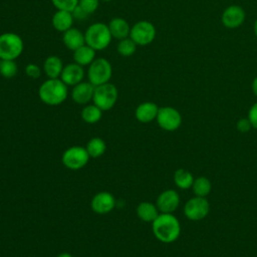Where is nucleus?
Masks as SVG:
<instances>
[{
    "label": "nucleus",
    "mask_w": 257,
    "mask_h": 257,
    "mask_svg": "<svg viewBox=\"0 0 257 257\" xmlns=\"http://www.w3.org/2000/svg\"><path fill=\"white\" fill-rule=\"evenodd\" d=\"M108 29L112 38L121 40L130 36L131 27L128 22L121 17H114L108 22Z\"/></svg>",
    "instance_id": "19"
},
{
    "label": "nucleus",
    "mask_w": 257,
    "mask_h": 257,
    "mask_svg": "<svg viewBox=\"0 0 257 257\" xmlns=\"http://www.w3.org/2000/svg\"><path fill=\"white\" fill-rule=\"evenodd\" d=\"M100 1H103V2H110V1H113V0H100Z\"/></svg>",
    "instance_id": "38"
},
{
    "label": "nucleus",
    "mask_w": 257,
    "mask_h": 257,
    "mask_svg": "<svg viewBox=\"0 0 257 257\" xmlns=\"http://www.w3.org/2000/svg\"><path fill=\"white\" fill-rule=\"evenodd\" d=\"M192 189L193 192L195 194V196L198 197H207L212 189V185L211 182L208 178L206 177H198L194 180V183L192 185Z\"/></svg>",
    "instance_id": "26"
},
{
    "label": "nucleus",
    "mask_w": 257,
    "mask_h": 257,
    "mask_svg": "<svg viewBox=\"0 0 257 257\" xmlns=\"http://www.w3.org/2000/svg\"><path fill=\"white\" fill-rule=\"evenodd\" d=\"M137 46L138 45L130 37H126L118 41L116 46V51L119 55L123 57H130L136 52Z\"/></svg>",
    "instance_id": "27"
},
{
    "label": "nucleus",
    "mask_w": 257,
    "mask_h": 257,
    "mask_svg": "<svg viewBox=\"0 0 257 257\" xmlns=\"http://www.w3.org/2000/svg\"><path fill=\"white\" fill-rule=\"evenodd\" d=\"M79 0H51L52 5L56 10H65L72 12L73 9L78 5Z\"/></svg>",
    "instance_id": "29"
},
{
    "label": "nucleus",
    "mask_w": 257,
    "mask_h": 257,
    "mask_svg": "<svg viewBox=\"0 0 257 257\" xmlns=\"http://www.w3.org/2000/svg\"><path fill=\"white\" fill-rule=\"evenodd\" d=\"M68 86L60 78H47L38 88L40 100L47 105H59L68 95Z\"/></svg>",
    "instance_id": "2"
},
{
    "label": "nucleus",
    "mask_w": 257,
    "mask_h": 257,
    "mask_svg": "<svg viewBox=\"0 0 257 257\" xmlns=\"http://www.w3.org/2000/svg\"><path fill=\"white\" fill-rule=\"evenodd\" d=\"M156 27L154 24L147 20H141L136 22L130 31V38L137 44L141 46L148 45L152 43L156 37Z\"/></svg>",
    "instance_id": "8"
},
{
    "label": "nucleus",
    "mask_w": 257,
    "mask_h": 257,
    "mask_svg": "<svg viewBox=\"0 0 257 257\" xmlns=\"http://www.w3.org/2000/svg\"><path fill=\"white\" fill-rule=\"evenodd\" d=\"M62 42L64 46L72 52L85 44L84 33L77 28L71 27L62 33Z\"/></svg>",
    "instance_id": "17"
},
{
    "label": "nucleus",
    "mask_w": 257,
    "mask_h": 257,
    "mask_svg": "<svg viewBox=\"0 0 257 257\" xmlns=\"http://www.w3.org/2000/svg\"><path fill=\"white\" fill-rule=\"evenodd\" d=\"M99 1L100 0H79L78 1V6L87 14L90 15L94 13L98 6H99Z\"/></svg>",
    "instance_id": "30"
},
{
    "label": "nucleus",
    "mask_w": 257,
    "mask_h": 257,
    "mask_svg": "<svg viewBox=\"0 0 257 257\" xmlns=\"http://www.w3.org/2000/svg\"><path fill=\"white\" fill-rule=\"evenodd\" d=\"M88 155L90 158L97 159L101 157L106 150V144L105 142L100 138H92L90 139L85 147Z\"/></svg>",
    "instance_id": "25"
},
{
    "label": "nucleus",
    "mask_w": 257,
    "mask_h": 257,
    "mask_svg": "<svg viewBox=\"0 0 257 257\" xmlns=\"http://www.w3.org/2000/svg\"><path fill=\"white\" fill-rule=\"evenodd\" d=\"M194 177L186 169H178L174 173V183L181 190H187L192 188L194 183Z\"/></svg>",
    "instance_id": "24"
},
{
    "label": "nucleus",
    "mask_w": 257,
    "mask_h": 257,
    "mask_svg": "<svg viewBox=\"0 0 257 257\" xmlns=\"http://www.w3.org/2000/svg\"><path fill=\"white\" fill-rule=\"evenodd\" d=\"M18 72V66L15 60L0 59V75L4 78H12Z\"/></svg>",
    "instance_id": "28"
},
{
    "label": "nucleus",
    "mask_w": 257,
    "mask_h": 257,
    "mask_svg": "<svg viewBox=\"0 0 257 257\" xmlns=\"http://www.w3.org/2000/svg\"><path fill=\"white\" fill-rule=\"evenodd\" d=\"M64 65L57 55H49L44 59L42 69L48 78H59Z\"/></svg>",
    "instance_id": "20"
},
{
    "label": "nucleus",
    "mask_w": 257,
    "mask_h": 257,
    "mask_svg": "<svg viewBox=\"0 0 257 257\" xmlns=\"http://www.w3.org/2000/svg\"><path fill=\"white\" fill-rule=\"evenodd\" d=\"M56 257H73L70 253H67V252H62L60 254H58Z\"/></svg>",
    "instance_id": "36"
},
{
    "label": "nucleus",
    "mask_w": 257,
    "mask_h": 257,
    "mask_svg": "<svg viewBox=\"0 0 257 257\" xmlns=\"http://www.w3.org/2000/svg\"><path fill=\"white\" fill-rule=\"evenodd\" d=\"M138 217L147 223H152L160 214V211L156 204L151 202H142L137 207Z\"/></svg>",
    "instance_id": "21"
},
{
    "label": "nucleus",
    "mask_w": 257,
    "mask_h": 257,
    "mask_svg": "<svg viewBox=\"0 0 257 257\" xmlns=\"http://www.w3.org/2000/svg\"><path fill=\"white\" fill-rule=\"evenodd\" d=\"M156 205L160 213H173L180 205V196L175 190H165L158 196Z\"/></svg>",
    "instance_id": "11"
},
{
    "label": "nucleus",
    "mask_w": 257,
    "mask_h": 257,
    "mask_svg": "<svg viewBox=\"0 0 257 257\" xmlns=\"http://www.w3.org/2000/svg\"><path fill=\"white\" fill-rule=\"evenodd\" d=\"M252 89H253L254 94L257 96V77H255V78H254V80H253V83H252Z\"/></svg>",
    "instance_id": "35"
},
{
    "label": "nucleus",
    "mask_w": 257,
    "mask_h": 257,
    "mask_svg": "<svg viewBox=\"0 0 257 257\" xmlns=\"http://www.w3.org/2000/svg\"><path fill=\"white\" fill-rule=\"evenodd\" d=\"M24 71H25V74L32 79L39 78L41 75V68L35 63H28L25 66Z\"/></svg>",
    "instance_id": "31"
},
{
    "label": "nucleus",
    "mask_w": 257,
    "mask_h": 257,
    "mask_svg": "<svg viewBox=\"0 0 257 257\" xmlns=\"http://www.w3.org/2000/svg\"><path fill=\"white\" fill-rule=\"evenodd\" d=\"M210 211L209 201L205 197L195 196L184 206V214L191 221H200L207 217Z\"/></svg>",
    "instance_id": "9"
},
{
    "label": "nucleus",
    "mask_w": 257,
    "mask_h": 257,
    "mask_svg": "<svg viewBox=\"0 0 257 257\" xmlns=\"http://www.w3.org/2000/svg\"><path fill=\"white\" fill-rule=\"evenodd\" d=\"M87 79L94 86L109 82L112 76V66L110 62L103 58H95L87 68Z\"/></svg>",
    "instance_id": "5"
},
{
    "label": "nucleus",
    "mask_w": 257,
    "mask_h": 257,
    "mask_svg": "<svg viewBox=\"0 0 257 257\" xmlns=\"http://www.w3.org/2000/svg\"><path fill=\"white\" fill-rule=\"evenodd\" d=\"M156 120L161 128L167 132H173L181 126L182 115L175 107L162 106L159 108Z\"/></svg>",
    "instance_id": "10"
},
{
    "label": "nucleus",
    "mask_w": 257,
    "mask_h": 257,
    "mask_svg": "<svg viewBox=\"0 0 257 257\" xmlns=\"http://www.w3.org/2000/svg\"><path fill=\"white\" fill-rule=\"evenodd\" d=\"M118 97V91L114 84L107 82L98 86H95L92 97V102L97 105L102 111L111 109Z\"/></svg>",
    "instance_id": "6"
},
{
    "label": "nucleus",
    "mask_w": 257,
    "mask_h": 257,
    "mask_svg": "<svg viewBox=\"0 0 257 257\" xmlns=\"http://www.w3.org/2000/svg\"><path fill=\"white\" fill-rule=\"evenodd\" d=\"M74 18L71 12L65 10H56L51 18L52 27L58 32H65L73 25Z\"/></svg>",
    "instance_id": "18"
},
{
    "label": "nucleus",
    "mask_w": 257,
    "mask_h": 257,
    "mask_svg": "<svg viewBox=\"0 0 257 257\" xmlns=\"http://www.w3.org/2000/svg\"><path fill=\"white\" fill-rule=\"evenodd\" d=\"M72 13V15H73V18H74V20L76 19V20H84V19H86L89 15H87L78 5L73 9V11L71 12Z\"/></svg>",
    "instance_id": "34"
},
{
    "label": "nucleus",
    "mask_w": 257,
    "mask_h": 257,
    "mask_svg": "<svg viewBox=\"0 0 257 257\" xmlns=\"http://www.w3.org/2000/svg\"><path fill=\"white\" fill-rule=\"evenodd\" d=\"M248 119L250 120L252 127L257 128V102H255L248 111Z\"/></svg>",
    "instance_id": "33"
},
{
    "label": "nucleus",
    "mask_w": 257,
    "mask_h": 257,
    "mask_svg": "<svg viewBox=\"0 0 257 257\" xmlns=\"http://www.w3.org/2000/svg\"><path fill=\"white\" fill-rule=\"evenodd\" d=\"M159 108L160 107L157 105V103L153 101H145L137 106L135 116L140 122L148 123L157 118Z\"/></svg>",
    "instance_id": "16"
},
{
    "label": "nucleus",
    "mask_w": 257,
    "mask_h": 257,
    "mask_svg": "<svg viewBox=\"0 0 257 257\" xmlns=\"http://www.w3.org/2000/svg\"><path fill=\"white\" fill-rule=\"evenodd\" d=\"M154 236L163 243L175 242L181 234V224L173 213H160L152 222Z\"/></svg>",
    "instance_id": "1"
},
{
    "label": "nucleus",
    "mask_w": 257,
    "mask_h": 257,
    "mask_svg": "<svg viewBox=\"0 0 257 257\" xmlns=\"http://www.w3.org/2000/svg\"><path fill=\"white\" fill-rule=\"evenodd\" d=\"M80 116L84 122L93 124L100 120L102 116V110L94 103H87L81 109Z\"/></svg>",
    "instance_id": "23"
},
{
    "label": "nucleus",
    "mask_w": 257,
    "mask_h": 257,
    "mask_svg": "<svg viewBox=\"0 0 257 257\" xmlns=\"http://www.w3.org/2000/svg\"><path fill=\"white\" fill-rule=\"evenodd\" d=\"M92 211L99 215H104L113 210L115 207V199L108 192H99L95 194L90 202Z\"/></svg>",
    "instance_id": "12"
},
{
    "label": "nucleus",
    "mask_w": 257,
    "mask_h": 257,
    "mask_svg": "<svg viewBox=\"0 0 257 257\" xmlns=\"http://www.w3.org/2000/svg\"><path fill=\"white\" fill-rule=\"evenodd\" d=\"M95 86L89 81H81L72 86L71 98L75 103L87 104L92 100Z\"/></svg>",
    "instance_id": "14"
},
{
    "label": "nucleus",
    "mask_w": 257,
    "mask_h": 257,
    "mask_svg": "<svg viewBox=\"0 0 257 257\" xmlns=\"http://www.w3.org/2000/svg\"><path fill=\"white\" fill-rule=\"evenodd\" d=\"M245 19L244 10L237 5H232L226 8L222 14V22L226 27L236 28L240 26Z\"/></svg>",
    "instance_id": "15"
},
{
    "label": "nucleus",
    "mask_w": 257,
    "mask_h": 257,
    "mask_svg": "<svg viewBox=\"0 0 257 257\" xmlns=\"http://www.w3.org/2000/svg\"><path fill=\"white\" fill-rule=\"evenodd\" d=\"M84 38L85 44L90 46L95 51H100L108 47L112 36L107 24L103 22H95L86 28Z\"/></svg>",
    "instance_id": "3"
},
{
    "label": "nucleus",
    "mask_w": 257,
    "mask_h": 257,
    "mask_svg": "<svg viewBox=\"0 0 257 257\" xmlns=\"http://www.w3.org/2000/svg\"><path fill=\"white\" fill-rule=\"evenodd\" d=\"M237 130L240 132V133H248L251 128H252V124L250 122V120L248 119V117H244V118H240L238 121H237Z\"/></svg>",
    "instance_id": "32"
},
{
    "label": "nucleus",
    "mask_w": 257,
    "mask_h": 257,
    "mask_svg": "<svg viewBox=\"0 0 257 257\" xmlns=\"http://www.w3.org/2000/svg\"><path fill=\"white\" fill-rule=\"evenodd\" d=\"M96 51L87 44L82 45L73 51V61L81 66H88L95 59Z\"/></svg>",
    "instance_id": "22"
},
{
    "label": "nucleus",
    "mask_w": 257,
    "mask_h": 257,
    "mask_svg": "<svg viewBox=\"0 0 257 257\" xmlns=\"http://www.w3.org/2000/svg\"><path fill=\"white\" fill-rule=\"evenodd\" d=\"M24 43L20 35L14 32L0 34V59L16 60L23 52Z\"/></svg>",
    "instance_id": "4"
},
{
    "label": "nucleus",
    "mask_w": 257,
    "mask_h": 257,
    "mask_svg": "<svg viewBox=\"0 0 257 257\" xmlns=\"http://www.w3.org/2000/svg\"><path fill=\"white\" fill-rule=\"evenodd\" d=\"M84 69L83 66L75 63L74 61L64 65L60 79L67 85V86H74L77 83L83 81L84 78Z\"/></svg>",
    "instance_id": "13"
},
{
    "label": "nucleus",
    "mask_w": 257,
    "mask_h": 257,
    "mask_svg": "<svg viewBox=\"0 0 257 257\" xmlns=\"http://www.w3.org/2000/svg\"><path fill=\"white\" fill-rule=\"evenodd\" d=\"M254 32H255V34L257 36V20L255 21V24H254Z\"/></svg>",
    "instance_id": "37"
},
{
    "label": "nucleus",
    "mask_w": 257,
    "mask_h": 257,
    "mask_svg": "<svg viewBox=\"0 0 257 257\" xmlns=\"http://www.w3.org/2000/svg\"><path fill=\"white\" fill-rule=\"evenodd\" d=\"M90 157L84 147L73 146L67 148L61 157L62 164L69 170H80L86 166Z\"/></svg>",
    "instance_id": "7"
}]
</instances>
